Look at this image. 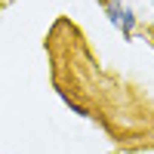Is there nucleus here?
<instances>
[{"instance_id": "1", "label": "nucleus", "mask_w": 154, "mask_h": 154, "mask_svg": "<svg viewBox=\"0 0 154 154\" xmlns=\"http://www.w3.org/2000/svg\"><path fill=\"white\" fill-rule=\"evenodd\" d=\"M102 6H105V12H108L111 25L123 31V37H130V34H133L136 19H133V12L126 9V6H120V0H102Z\"/></svg>"}]
</instances>
